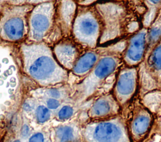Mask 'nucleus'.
Wrapping results in <instances>:
<instances>
[{"instance_id": "10", "label": "nucleus", "mask_w": 161, "mask_h": 142, "mask_svg": "<svg viewBox=\"0 0 161 142\" xmlns=\"http://www.w3.org/2000/svg\"><path fill=\"white\" fill-rule=\"evenodd\" d=\"M120 105L113 94H104L96 99L89 108L87 114L91 120L103 119L118 115Z\"/></svg>"}, {"instance_id": "23", "label": "nucleus", "mask_w": 161, "mask_h": 142, "mask_svg": "<svg viewBox=\"0 0 161 142\" xmlns=\"http://www.w3.org/2000/svg\"><path fill=\"white\" fill-rule=\"evenodd\" d=\"M29 128L27 125H24L21 129V135L23 136V137L26 138L28 136V135L29 134Z\"/></svg>"}, {"instance_id": "19", "label": "nucleus", "mask_w": 161, "mask_h": 142, "mask_svg": "<svg viewBox=\"0 0 161 142\" xmlns=\"http://www.w3.org/2000/svg\"><path fill=\"white\" fill-rule=\"evenodd\" d=\"M74 114V109L69 105L62 106L57 113V116L60 120H65L70 118Z\"/></svg>"}, {"instance_id": "4", "label": "nucleus", "mask_w": 161, "mask_h": 142, "mask_svg": "<svg viewBox=\"0 0 161 142\" xmlns=\"http://www.w3.org/2000/svg\"><path fill=\"white\" fill-rule=\"evenodd\" d=\"M121 61V58L116 54H103L92 69L76 84L79 98L82 100L92 96L116 71Z\"/></svg>"}, {"instance_id": "15", "label": "nucleus", "mask_w": 161, "mask_h": 142, "mask_svg": "<svg viewBox=\"0 0 161 142\" xmlns=\"http://www.w3.org/2000/svg\"><path fill=\"white\" fill-rule=\"evenodd\" d=\"M55 138L57 142H77L81 140L80 128L78 130L72 125L58 126L55 129Z\"/></svg>"}, {"instance_id": "14", "label": "nucleus", "mask_w": 161, "mask_h": 142, "mask_svg": "<svg viewBox=\"0 0 161 142\" xmlns=\"http://www.w3.org/2000/svg\"><path fill=\"white\" fill-rule=\"evenodd\" d=\"M145 61L149 74L158 82H161V41Z\"/></svg>"}, {"instance_id": "25", "label": "nucleus", "mask_w": 161, "mask_h": 142, "mask_svg": "<svg viewBox=\"0 0 161 142\" xmlns=\"http://www.w3.org/2000/svg\"><path fill=\"white\" fill-rule=\"evenodd\" d=\"M11 142H21L19 139H14L13 141H12Z\"/></svg>"}, {"instance_id": "8", "label": "nucleus", "mask_w": 161, "mask_h": 142, "mask_svg": "<svg viewBox=\"0 0 161 142\" xmlns=\"http://www.w3.org/2000/svg\"><path fill=\"white\" fill-rule=\"evenodd\" d=\"M148 29L142 28L128 40L121 59L126 66L136 67L144 61Z\"/></svg>"}, {"instance_id": "5", "label": "nucleus", "mask_w": 161, "mask_h": 142, "mask_svg": "<svg viewBox=\"0 0 161 142\" xmlns=\"http://www.w3.org/2000/svg\"><path fill=\"white\" fill-rule=\"evenodd\" d=\"M30 6L6 8L0 18V36L4 40L16 41L26 33V16Z\"/></svg>"}, {"instance_id": "21", "label": "nucleus", "mask_w": 161, "mask_h": 142, "mask_svg": "<svg viewBox=\"0 0 161 142\" xmlns=\"http://www.w3.org/2000/svg\"><path fill=\"white\" fill-rule=\"evenodd\" d=\"M44 135L40 132L33 134L28 139V142H44Z\"/></svg>"}, {"instance_id": "17", "label": "nucleus", "mask_w": 161, "mask_h": 142, "mask_svg": "<svg viewBox=\"0 0 161 142\" xmlns=\"http://www.w3.org/2000/svg\"><path fill=\"white\" fill-rule=\"evenodd\" d=\"M61 8L62 19H64L65 25L67 26H69L75 18L74 16H75L76 4L74 1H62Z\"/></svg>"}, {"instance_id": "20", "label": "nucleus", "mask_w": 161, "mask_h": 142, "mask_svg": "<svg viewBox=\"0 0 161 142\" xmlns=\"http://www.w3.org/2000/svg\"><path fill=\"white\" fill-rule=\"evenodd\" d=\"M60 104L59 101L54 98H49L47 101V108L49 109H56L60 106Z\"/></svg>"}, {"instance_id": "9", "label": "nucleus", "mask_w": 161, "mask_h": 142, "mask_svg": "<svg viewBox=\"0 0 161 142\" xmlns=\"http://www.w3.org/2000/svg\"><path fill=\"white\" fill-rule=\"evenodd\" d=\"M153 123L151 113L145 108L137 107L127 124L131 142H140L148 134Z\"/></svg>"}, {"instance_id": "7", "label": "nucleus", "mask_w": 161, "mask_h": 142, "mask_svg": "<svg viewBox=\"0 0 161 142\" xmlns=\"http://www.w3.org/2000/svg\"><path fill=\"white\" fill-rule=\"evenodd\" d=\"M54 11L52 3H43L36 6L30 18V39L39 41L50 28Z\"/></svg>"}, {"instance_id": "1", "label": "nucleus", "mask_w": 161, "mask_h": 142, "mask_svg": "<svg viewBox=\"0 0 161 142\" xmlns=\"http://www.w3.org/2000/svg\"><path fill=\"white\" fill-rule=\"evenodd\" d=\"M25 71L39 84L47 86L67 81L68 74L44 44H23L21 48Z\"/></svg>"}, {"instance_id": "13", "label": "nucleus", "mask_w": 161, "mask_h": 142, "mask_svg": "<svg viewBox=\"0 0 161 142\" xmlns=\"http://www.w3.org/2000/svg\"><path fill=\"white\" fill-rule=\"evenodd\" d=\"M161 41V10L152 24L148 28L147 36V48L144 61L157 44Z\"/></svg>"}, {"instance_id": "3", "label": "nucleus", "mask_w": 161, "mask_h": 142, "mask_svg": "<svg viewBox=\"0 0 161 142\" xmlns=\"http://www.w3.org/2000/svg\"><path fill=\"white\" fill-rule=\"evenodd\" d=\"M72 28L76 43L89 49H95L101 33V24L96 8L88 6L79 7Z\"/></svg>"}, {"instance_id": "22", "label": "nucleus", "mask_w": 161, "mask_h": 142, "mask_svg": "<svg viewBox=\"0 0 161 142\" xmlns=\"http://www.w3.org/2000/svg\"><path fill=\"white\" fill-rule=\"evenodd\" d=\"M48 94L52 97V98L58 99L61 97V93L57 89H51L48 91Z\"/></svg>"}, {"instance_id": "6", "label": "nucleus", "mask_w": 161, "mask_h": 142, "mask_svg": "<svg viewBox=\"0 0 161 142\" xmlns=\"http://www.w3.org/2000/svg\"><path fill=\"white\" fill-rule=\"evenodd\" d=\"M138 80V73L136 67L125 66L119 70L113 95L120 106L125 105L132 98L137 88Z\"/></svg>"}, {"instance_id": "2", "label": "nucleus", "mask_w": 161, "mask_h": 142, "mask_svg": "<svg viewBox=\"0 0 161 142\" xmlns=\"http://www.w3.org/2000/svg\"><path fill=\"white\" fill-rule=\"evenodd\" d=\"M82 142H131L127 123L119 114L91 120L80 128Z\"/></svg>"}, {"instance_id": "18", "label": "nucleus", "mask_w": 161, "mask_h": 142, "mask_svg": "<svg viewBox=\"0 0 161 142\" xmlns=\"http://www.w3.org/2000/svg\"><path fill=\"white\" fill-rule=\"evenodd\" d=\"M36 118L39 123H45L48 121L51 116L50 109L43 105L38 106L36 109Z\"/></svg>"}, {"instance_id": "16", "label": "nucleus", "mask_w": 161, "mask_h": 142, "mask_svg": "<svg viewBox=\"0 0 161 142\" xmlns=\"http://www.w3.org/2000/svg\"><path fill=\"white\" fill-rule=\"evenodd\" d=\"M147 6L148 11L143 16V28H148L155 21L161 10V1H144Z\"/></svg>"}, {"instance_id": "11", "label": "nucleus", "mask_w": 161, "mask_h": 142, "mask_svg": "<svg viewBox=\"0 0 161 142\" xmlns=\"http://www.w3.org/2000/svg\"><path fill=\"white\" fill-rule=\"evenodd\" d=\"M54 53L60 66L65 69H72L80 57L77 46L70 41H64L57 44Z\"/></svg>"}, {"instance_id": "12", "label": "nucleus", "mask_w": 161, "mask_h": 142, "mask_svg": "<svg viewBox=\"0 0 161 142\" xmlns=\"http://www.w3.org/2000/svg\"><path fill=\"white\" fill-rule=\"evenodd\" d=\"M103 55L102 51L98 49H89L80 56L72 68V72L78 76H86L95 66Z\"/></svg>"}, {"instance_id": "24", "label": "nucleus", "mask_w": 161, "mask_h": 142, "mask_svg": "<svg viewBox=\"0 0 161 142\" xmlns=\"http://www.w3.org/2000/svg\"><path fill=\"white\" fill-rule=\"evenodd\" d=\"M23 108H24L25 110H26L27 111H31L34 108V105L31 103L26 102L24 104Z\"/></svg>"}]
</instances>
